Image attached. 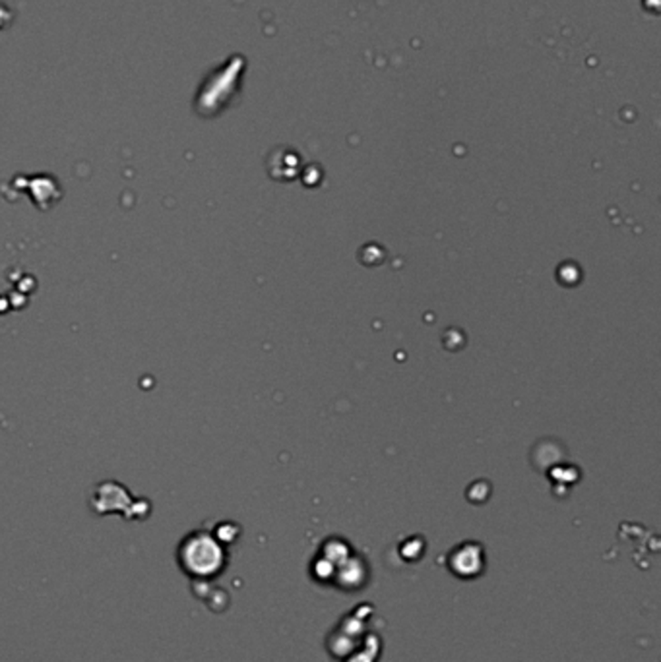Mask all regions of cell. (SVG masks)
<instances>
[{"instance_id":"cell-1","label":"cell","mask_w":661,"mask_h":662,"mask_svg":"<svg viewBox=\"0 0 661 662\" xmlns=\"http://www.w3.org/2000/svg\"><path fill=\"white\" fill-rule=\"evenodd\" d=\"M219 556H221V551L214 542V539H209L208 534H202V532L190 534V537H187L185 542H182L179 548V560L182 561V566L190 570V573H199V575H202V560H204V570L208 575V573H212V570L218 568Z\"/></svg>"}]
</instances>
